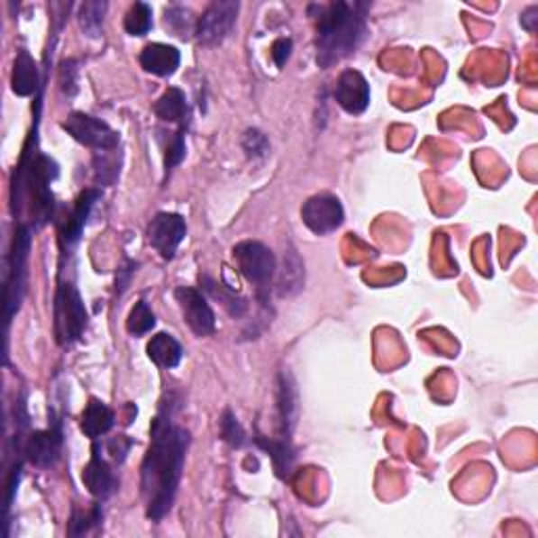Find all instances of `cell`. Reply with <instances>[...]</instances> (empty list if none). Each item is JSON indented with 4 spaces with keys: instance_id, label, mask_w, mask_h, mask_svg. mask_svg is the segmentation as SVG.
Returning a JSON list of instances; mask_svg holds the SVG:
<instances>
[{
    "instance_id": "36",
    "label": "cell",
    "mask_w": 538,
    "mask_h": 538,
    "mask_svg": "<svg viewBox=\"0 0 538 538\" xmlns=\"http://www.w3.org/2000/svg\"><path fill=\"white\" fill-rule=\"evenodd\" d=\"M132 446V440L124 438V435H120V438H114L107 442V452H110V457L116 460V463H123L126 459V454H129Z\"/></svg>"
},
{
    "instance_id": "11",
    "label": "cell",
    "mask_w": 538,
    "mask_h": 538,
    "mask_svg": "<svg viewBox=\"0 0 538 538\" xmlns=\"http://www.w3.org/2000/svg\"><path fill=\"white\" fill-rule=\"evenodd\" d=\"M187 233V223L177 213H158L148 225V240L162 259H173Z\"/></svg>"
},
{
    "instance_id": "28",
    "label": "cell",
    "mask_w": 538,
    "mask_h": 538,
    "mask_svg": "<svg viewBox=\"0 0 538 538\" xmlns=\"http://www.w3.org/2000/svg\"><path fill=\"white\" fill-rule=\"evenodd\" d=\"M164 23H167V28L173 32V34L181 38L196 34V22L192 13H189L186 6H169V9L164 11Z\"/></svg>"
},
{
    "instance_id": "14",
    "label": "cell",
    "mask_w": 538,
    "mask_h": 538,
    "mask_svg": "<svg viewBox=\"0 0 538 538\" xmlns=\"http://www.w3.org/2000/svg\"><path fill=\"white\" fill-rule=\"evenodd\" d=\"M334 99L347 114L360 116L370 105V85L358 69H345L334 85Z\"/></svg>"
},
{
    "instance_id": "25",
    "label": "cell",
    "mask_w": 538,
    "mask_h": 538,
    "mask_svg": "<svg viewBox=\"0 0 538 538\" xmlns=\"http://www.w3.org/2000/svg\"><path fill=\"white\" fill-rule=\"evenodd\" d=\"M105 11H107L105 0H91V3L80 5L78 23L88 38L101 36V32H104Z\"/></svg>"
},
{
    "instance_id": "19",
    "label": "cell",
    "mask_w": 538,
    "mask_h": 538,
    "mask_svg": "<svg viewBox=\"0 0 538 538\" xmlns=\"http://www.w3.org/2000/svg\"><path fill=\"white\" fill-rule=\"evenodd\" d=\"M154 114L162 123L187 126L189 123V105L186 99V93L181 88L170 87L160 95V99L154 104Z\"/></svg>"
},
{
    "instance_id": "31",
    "label": "cell",
    "mask_w": 538,
    "mask_h": 538,
    "mask_svg": "<svg viewBox=\"0 0 538 538\" xmlns=\"http://www.w3.org/2000/svg\"><path fill=\"white\" fill-rule=\"evenodd\" d=\"M242 150L251 160H261L269 154V139L259 129H246L242 135Z\"/></svg>"
},
{
    "instance_id": "12",
    "label": "cell",
    "mask_w": 538,
    "mask_h": 538,
    "mask_svg": "<svg viewBox=\"0 0 538 538\" xmlns=\"http://www.w3.org/2000/svg\"><path fill=\"white\" fill-rule=\"evenodd\" d=\"M175 299L179 303L183 318H186L187 326L192 328L196 337H208L214 333V312L208 305L206 296L194 287H177Z\"/></svg>"
},
{
    "instance_id": "22",
    "label": "cell",
    "mask_w": 538,
    "mask_h": 538,
    "mask_svg": "<svg viewBox=\"0 0 538 538\" xmlns=\"http://www.w3.org/2000/svg\"><path fill=\"white\" fill-rule=\"evenodd\" d=\"M257 446L263 448L265 452H269L271 460H274L278 478L287 479L290 476V470H293L295 460V448L290 444V438H265V435H257L255 438Z\"/></svg>"
},
{
    "instance_id": "24",
    "label": "cell",
    "mask_w": 538,
    "mask_h": 538,
    "mask_svg": "<svg viewBox=\"0 0 538 538\" xmlns=\"http://www.w3.org/2000/svg\"><path fill=\"white\" fill-rule=\"evenodd\" d=\"M303 280H305V269H303L301 257L296 255V251L288 249L284 252V265L280 269V280H278L280 295L282 296L296 295L303 288Z\"/></svg>"
},
{
    "instance_id": "32",
    "label": "cell",
    "mask_w": 538,
    "mask_h": 538,
    "mask_svg": "<svg viewBox=\"0 0 538 538\" xmlns=\"http://www.w3.org/2000/svg\"><path fill=\"white\" fill-rule=\"evenodd\" d=\"M114 151H97V158H95V179H97L99 186H110V183L116 181L120 169L118 162L110 158Z\"/></svg>"
},
{
    "instance_id": "21",
    "label": "cell",
    "mask_w": 538,
    "mask_h": 538,
    "mask_svg": "<svg viewBox=\"0 0 538 538\" xmlns=\"http://www.w3.org/2000/svg\"><path fill=\"white\" fill-rule=\"evenodd\" d=\"M148 356L160 369H177L183 358V347L173 334L158 333L148 343Z\"/></svg>"
},
{
    "instance_id": "30",
    "label": "cell",
    "mask_w": 538,
    "mask_h": 538,
    "mask_svg": "<svg viewBox=\"0 0 538 538\" xmlns=\"http://www.w3.org/2000/svg\"><path fill=\"white\" fill-rule=\"evenodd\" d=\"M221 438H223L232 448H242L246 444V432L240 425L236 415L230 408L221 415Z\"/></svg>"
},
{
    "instance_id": "34",
    "label": "cell",
    "mask_w": 538,
    "mask_h": 538,
    "mask_svg": "<svg viewBox=\"0 0 538 538\" xmlns=\"http://www.w3.org/2000/svg\"><path fill=\"white\" fill-rule=\"evenodd\" d=\"M61 91L68 97H74L78 93V61L66 59L61 63Z\"/></svg>"
},
{
    "instance_id": "10",
    "label": "cell",
    "mask_w": 538,
    "mask_h": 538,
    "mask_svg": "<svg viewBox=\"0 0 538 538\" xmlns=\"http://www.w3.org/2000/svg\"><path fill=\"white\" fill-rule=\"evenodd\" d=\"M50 423L49 429H41V432H32L23 442V454L25 459L30 460L32 465L38 467V470H50V467L57 465V460L61 457L63 448V432H61V421L50 413Z\"/></svg>"
},
{
    "instance_id": "5",
    "label": "cell",
    "mask_w": 538,
    "mask_h": 538,
    "mask_svg": "<svg viewBox=\"0 0 538 538\" xmlns=\"http://www.w3.org/2000/svg\"><path fill=\"white\" fill-rule=\"evenodd\" d=\"M55 337L61 347L74 345L87 331L88 314L78 288L72 282H59L53 305Z\"/></svg>"
},
{
    "instance_id": "29",
    "label": "cell",
    "mask_w": 538,
    "mask_h": 538,
    "mask_svg": "<svg viewBox=\"0 0 538 538\" xmlns=\"http://www.w3.org/2000/svg\"><path fill=\"white\" fill-rule=\"evenodd\" d=\"M186 129L187 126H179L175 132H169L167 148H164V169H167V175L175 167H179L183 158H186Z\"/></svg>"
},
{
    "instance_id": "16",
    "label": "cell",
    "mask_w": 538,
    "mask_h": 538,
    "mask_svg": "<svg viewBox=\"0 0 538 538\" xmlns=\"http://www.w3.org/2000/svg\"><path fill=\"white\" fill-rule=\"evenodd\" d=\"M139 61H141V68L145 72L167 78V76H173L177 68H179L181 53L179 49L170 47V44L150 42L143 47L141 55H139Z\"/></svg>"
},
{
    "instance_id": "26",
    "label": "cell",
    "mask_w": 538,
    "mask_h": 538,
    "mask_svg": "<svg viewBox=\"0 0 538 538\" xmlns=\"http://www.w3.org/2000/svg\"><path fill=\"white\" fill-rule=\"evenodd\" d=\"M151 6L148 3H135L124 15V30L131 36H145L151 30Z\"/></svg>"
},
{
    "instance_id": "4",
    "label": "cell",
    "mask_w": 538,
    "mask_h": 538,
    "mask_svg": "<svg viewBox=\"0 0 538 538\" xmlns=\"http://www.w3.org/2000/svg\"><path fill=\"white\" fill-rule=\"evenodd\" d=\"M32 246V225L17 223L9 257H6V280H5V318L6 324L22 307L25 287H28V257Z\"/></svg>"
},
{
    "instance_id": "7",
    "label": "cell",
    "mask_w": 538,
    "mask_h": 538,
    "mask_svg": "<svg viewBox=\"0 0 538 538\" xmlns=\"http://www.w3.org/2000/svg\"><path fill=\"white\" fill-rule=\"evenodd\" d=\"M61 126L69 137L95 151H114L120 145L118 132L105 120L95 118L91 114L72 112Z\"/></svg>"
},
{
    "instance_id": "13",
    "label": "cell",
    "mask_w": 538,
    "mask_h": 538,
    "mask_svg": "<svg viewBox=\"0 0 538 538\" xmlns=\"http://www.w3.org/2000/svg\"><path fill=\"white\" fill-rule=\"evenodd\" d=\"M82 484L97 501H107L114 492L118 490V478L114 473L112 465L107 463L104 446L95 444L91 460H88L85 470H82Z\"/></svg>"
},
{
    "instance_id": "6",
    "label": "cell",
    "mask_w": 538,
    "mask_h": 538,
    "mask_svg": "<svg viewBox=\"0 0 538 538\" xmlns=\"http://www.w3.org/2000/svg\"><path fill=\"white\" fill-rule=\"evenodd\" d=\"M232 255L238 265V271L246 280L257 284L259 290L269 288V282L274 280L278 271V263L274 252L268 246L257 242V240H242L233 246Z\"/></svg>"
},
{
    "instance_id": "39",
    "label": "cell",
    "mask_w": 538,
    "mask_h": 538,
    "mask_svg": "<svg viewBox=\"0 0 538 538\" xmlns=\"http://www.w3.org/2000/svg\"><path fill=\"white\" fill-rule=\"evenodd\" d=\"M536 15H538V6H530V9L522 15V25L528 32H534L536 30V19H538Z\"/></svg>"
},
{
    "instance_id": "1",
    "label": "cell",
    "mask_w": 538,
    "mask_h": 538,
    "mask_svg": "<svg viewBox=\"0 0 538 538\" xmlns=\"http://www.w3.org/2000/svg\"><path fill=\"white\" fill-rule=\"evenodd\" d=\"M177 404L179 400L175 396H167L160 402V410L151 421L148 454L141 463V497L151 522L164 520L173 509L192 442L187 429L175 423Z\"/></svg>"
},
{
    "instance_id": "15",
    "label": "cell",
    "mask_w": 538,
    "mask_h": 538,
    "mask_svg": "<svg viewBox=\"0 0 538 538\" xmlns=\"http://www.w3.org/2000/svg\"><path fill=\"white\" fill-rule=\"evenodd\" d=\"M101 198L99 189H85L78 198H76L72 211L59 227V242L63 246V251H69L72 246L78 242L82 236V230H85L88 214H91V208L95 206V202Z\"/></svg>"
},
{
    "instance_id": "35",
    "label": "cell",
    "mask_w": 538,
    "mask_h": 538,
    "mask_svg": "<svg viewBox=\"0 0 538 538\" xmlns=\"http://www.w3.org/2000/svg\"><path fill=\"white\" fill-rule=\"evenodd\" d=\"M293 55V41L290 38H278V41L271 44V57H274L276 66L284 68Z\"/></svg>"
},
{
    "instance_id": "33",
    "label": "cell",
    "mask_w": 538,
    "mask_h": 538,
    "mask_svg": "<svg viewBox=\"0 0 538 538\" xmlns=\"http://www.w3.org/2000/svg\"><path fill=\"white\" fill-rule=\"evenodd\" d=\"M99 522H101V505L99 503L91 509V514H82V511L76 509L72 520H69L68 534L69 536H80V534L88 533L91 526H97Z\"/></svg>"
},
{
    "instance_id": "2",
    "label": "cell",
    "mask_w": 538,
    "mask_h": 538,
    "mask_svg": "<svg viewBox=\"0 0 538 538\" xmlns=\"http://www.w3.org/2000/svg\"><path fill=\"white\" fill-rule=\"evenodd\" d=\"M59 175V167L53 158L38 150L36 131L25 143L22 160L15 167L11 181V211L15 219L22 214L25 200H30L32 225L42 227L55 214V200L50 192V183Z\"/></svg>"
},
{
    "instance_id": "18",
    "label": "cell",
    "mask_w": 538,
    "mask_h": 538,
    "mask_svg": "<svg viewBox=\"0 0 538 538\" xmlns=\"http://www.w3.org/2000/svg\"><path fill=\"white\" fill-rule=\"evenodd\" d=\"M116 423V415L114 410L107 406L105 402L97 400V397H91L87 404V408L82 410L80 416V429L85 432L87 438L99 440L101 435H105Z\"/></svg>"
},
{
    "instance_id": "8",
    "label": "cell",
    "mask_w": 538,
    "mask_h": 538,
    "mask_svg": "<svg viewBox=\"0 0 538 538\" xmlns=\"http://www.w3.org/2000/svg\"><path fill=\"white\" fill-rule=\"evenodd\" d=\"M240 3L233 0H214L202 17L196 22V41L205 47H219L233 32L238 22Z\"/></svg>"
},
{
    "instance_id": "37",
    "label": "cell",
    "mask_w": 538,
    "mask_h": 538,
    "mask_svg": "<svg viewBox=\"0 0 538 538\" xmlns=\"http://www.w3.org/2000/svg\"><path fill=\"white\" fill-rule=\"evenodd\" d=\"M19 479H22V460H17V463L13 465V470L9 473V479H6V503H5L6 514L11 511V505H13V498H15Z\"/></svg>"
},
{
    "instance_id": "3",
    "label": "cell",
    "mask_w": 538,
    "mask_h": 538,
    "mask_svg": "<svg viewBox=\"0 0 538 538\" xmlns=\"http://www.w3.org/2000/svg\"><path fill=\"white\" fill-rule=\"evenodd\" d=\"M315 15V61L320 68H333L345 57L356 53L366 36V13L369 3L314 5Z\"/></svg>"
},
{
    "instance_id": "20",
    "label": "cell",
    "mask_w": 538,
    "mask_h": 538,
    "mask_svg": "<svg viewBox=\"0 0 538 538\" xmlns=\"http://www.w3.org/2000/svg\"><path fill=\"white\" fill-rule=\"evenodd\" d=\"M278 415H280V435L290 438L296 419V391L288 372L278 377Z\"/></svg>"
},
{
    "instance_id": "38",
    "label": "cell",
    "mask_w": 538,
    "mask_h": 538,
    "mask_svg": "<svg viewBox=\"0 0 538 538\" xmlns=\"http://www.w3.org/2000/svg\"><path fill=\"white\" fill-rule=\"evenodd\" d=\"M137 271V263L132 261H126L124 268L118 269V276H116V293L123 295L126 288H129V282H131V276Z\"/></svg>"
},
{
    "instance_id": "17",
    "label": "cell",
    "mask_w": 538,
    "mask_h": 538,
    "mask_svg": "<svg viewBox=\"0 0 538 538\" xmlns=\"http://www.w3.org/2000/svg\"><path fill=\"white\" fill-rule=\"evenodd\" d=\"M11 88L19 97H30L41 88V69L25 49H19L13 61Z\"/></svg>"
},
{
    "instance_id": "9",
    "label": "cell",
    "mask_w": 538,
    "mask_h": 538,
    "mask_svg": "<svg viewBox=\"0 0 538 538\" xmlns=\"http://www.w3.org/2000/svg\"><path fill=\"white\" fill-rule=\"evenodd\" d=\"M301 219L309 232L315 236L337 232L345 221L343 205L333 194H315L301 208Z\"/></svg>"
},
{
    "instance_id": "27",
    "label": "cell",
    "mask_w": 538,
    "mask_h": 538,
    "mask_svg": "<svg viewBox=\"0 0 538 538\" xmlns=\"http://www.w3.org/2000/svg\"><path fill=\"white\" fill-rule=\"evenodd\" d=\"M156 326V315L151 312L150 305L145 301H137L135 307L131 309L129 320H126V331L132 337H143L151 328Z\"/></svg>"
},
{
    "instance_id": "23",
    "label": "cell",
    "mask_w": 538,
    "mask_h": 538,
    "mask_svg": "<svg viewBox=\"0 0 538 538\" xmlns=\"http://www.w3.org/2000/svg\"><path fill=\"white\" fill-rule=\"evenodd\" d=\"M200 284L202 288L206 290L208 295L213 296V299H217L221 305L227 309V314L232 315V318H242L246 314V309H249V303H246L244 296H240L236 290L225 287V284H217L213 280V278L208 276H200Z\"/></svg>"
}]
</instances>
